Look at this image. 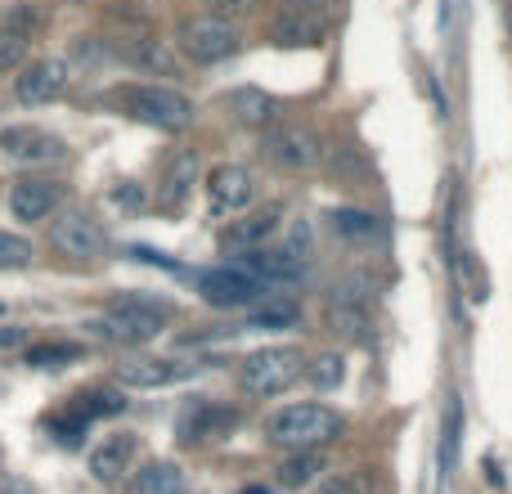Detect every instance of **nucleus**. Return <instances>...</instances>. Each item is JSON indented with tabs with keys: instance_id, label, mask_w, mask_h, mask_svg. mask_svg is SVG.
<instances>
[{
	"instance_id": "9",
	"label": "nucleus",
	"mask_w": 512,
	"mask_h": 494,
	"mask_svg": "<svg viewBox=\"0 0 512 494\" xmlns=\"http://www.w3.org/2000/svg\"><path fill=\"white\" fill-rule=\"evenodd\" d=\"M265 153L288 171H310L319 162V140L306 126H274L270 140H265Z\"/></svg>"
},
{
	"instance_id": "27",
	"label": "nucleus",
	"mask_w": 512,
	"mask_h": 494,
	"mask_svg": "<svg viewBox=\"0 0 512 494\" xmlns=\"http://www.w3.org/2000/svg\"><path fill=\"white\" fill-rule=\"evenodd\" d=\"M81 360V346L77 342H36L27 346V364L32 369H63V364Z\"/></svg>"
},
{
	"instance_id": "16",
	"label": "nucleus",
	"mask_w": 512,
	"mask_h": 494,
	"mask_svg": "<svg viewBox=\"0 0 512 494\" xmlns=\"http://www.w3.org/2000/svg\"><path fill=\"white\" fill-rule=\"evenodd\" d=\"M131 463H135V436L131 432L104 436V441L95 445V454H90V472H95L99 481H117L122 472H131Z\"/></svg>"
},
{
	"instance_id": "5",
	"label": "nucleus",
	"mask_w": 512,
	"mask_h": 494,
	"mask_svg": "<svg viewBox=\"0 0 512 494\" xmlns=\"http://www.w3.org/2000/svg\"><path fill=\"white\" fill-rule=\"evenodd\" d=\"M176 41L194 63H221V59H230V54L239 50V32H234V23H225L221 14L185 18Z\"/></svg>"
},
{
	"instance_id": "35",
	"label": "nucleus",
	"mask_w": 512,
	"mask_h": 494,
	"mask_svg": "<svg viewBox=\"0 0 512 494\" xmlns=\"http://www.w3.org/2000/svg\"><path fill=\"white\" fill-rule=\"evenodd\" d=\"M319 494H360L351 486V481H342V477H333V481H324V486H319Z\"/></svg>"
},
{
	"instance_id": "17",
	"label": "nucleus",
	"mask_w": 512,
	"mask_h": 494,
	"mask_svg": "<svg viewBox=\"0 0 512 494\" xmlns=\"http://www.w3.org/2000/svg\"><path fill=\"white\" fill-rule=\"evenodd\" d=\"M194 176H198V158H194V153H176V158L167 162L162 185H158V207H162V212H176V207L185 203L189 189H194Z\"/></svg>"
},
{
	"instance_id": "18",
	"label": "nucleus",
	"mask_w": 512,
	"mask_h": 494,
	"mask_svg": "<svg viewBox=\"0 0 512 494\" xmlns=\"http://www.w3.org/2000/svg\"><path fill=\"white\" fill-rule=\"evenodd\" d=\"M230 423H234L230 409H216L207 400H189L185 414H180V436L185 441H207V436H216V427H230Z\"/></svg>"
},
{
	"instance_id": "21",
	"label": "nucleus",
	"mask_w": 512,
	"mask_h": 494,
	"mask_svg": "<svg viewBox=\"0 0 512 494\" xmlns=\"http://www.w3.org/2000/svg\"><path fill=\"white\" fill-rule=\"evenodd\" d=\"M122 409H126V400L117 396L113 387H90V391H81V396H72V400H68V414H72V418H81V423H95V418L122 414Z\"/></svg>"
},
{
	"instance_id": "7",
	"label": "nucleus",
	"mask_w": 512,
	"mask_h": 494,
	"mask_svg": "<svg viewBox=\"0 0 512 494\" xmlns=\"http://www.w3.org/2000/svg\"><path fill=\"white\" fill-rule=\"evenodd\" d=\"M50 247L59 256H72V261H95V256L104 252V230H99L90 216L68 212V216H59V221H54Z\"/></svg>"
},
{
	"instance_id": "29",
	"label": "nucleus",
	"mask_w": 512,
	"mask_h": 494,
	"mask_svg": "<svg viewBox=\"0 0 512 494\" xmlns=\"http://www.w3.org/2000/svg\"><path fill=\"white\" fill-rule=\"evenodd\" d=\"M297 315L301 310L292 306V301H265V306H256L252 310V328H288V324H297Z\"/></svg>"
},
{
	"instance_id": "22",
	"label": "nucleus",
	"mask_w": 512,
	"mask_h": 494,
	"mask_svg": "<svg viewBox=\"0 0 512 494\" xmlns=\"http://www.w3.org/2000/svg\"><path fill=\"white\" fill-rule=\"evenodd\" d=\"M328 328H333L342 342H369V306H355V301H333L328 306Z\"/></svg>"
},
{
	"instance_id": "14",
	"label": "nucleus",
	"mask_w": 512,
	"mask_h": 494,
	"mask_svg": "<svg viewBox=\"0 0 512 494\" xmlns=\"http://www.w3.org/2000/svg\"><path fill=\"white\" fill-rule=\"evenodd\" d=\"M185 364L176 360H158V355H140V360H122L117 364V382L126 387H140V391H153V387H167V382L185 378Z\"/></svg>"
},
{
	"instance_id": "10",
	"label": "nucleus",
	"mask_w": 512,
	"mask_h": 494,
	"mask_svg": "<svg viewBox=\"0 0 512 494\" xmlns=\"http://www.w3.org/2000/svg\"><path fill=\"white\" fill-rule=\"evenodd\" d=\"M68 90V68H63L59 59H36L23 68V77H18L14 95L18 104H54V99Z\"/></svg>"
},
{
	"instance_id": "32",
	"label": "nucleus",
	"mask_w": 512,
	"mask_h": 494,
	"mask_svg": "<svg viewBox=\"0 0 512 494\" xmlns=\"http://www.w3.org/2000/svg\"><path fill=\"white\" fill-rule=\"evenodd\" d=\"M27 59V36L23 32H0V72H9V68H18V63Z\"/></svg>"
},
{
	"instance_id": "25",
	"label": "nucleus",
	"mask_w": 512,
	"mask_h": 494,
	"mask_svg": "<svg viewBox=\"0 0 512 494\" xmlns=\"http://www.w3.org/2000/svg\"><path fill=\"white\" fill-rule=\"evenodd\" d=\"M450 265H454V283H459V292H463L468 301H477V306H481V301L490 297V283H486V274L477 270V261H472L468 252H454Z\"/></svg>"
},
{
	"instance_id": "8",
	"label": "nucleus",
	"mask_w": 512,
	"mask_h": 494,
	"mask_svg": "<svg viewBox=\"0 0 512 494\" xmlns=\"http://www.w3.org/2000/svg\"><path fill=\"white\" fill-rule=\"evenodd\" d=\"M0 153H9L18 162H59L68 153V144L59 135L41 131V126H5L0 131Z\"/></svg>"
},
{
	"instance_id": "19",
	"label": "nucleus",
	"mask_w": 512,
	"mask_h": 494,
	"mask_svg": "<svg viewBox=\"0 0 512 494\" xmlns=\"http://www.w3.org/2000/svg\"><path fill=\"white\" fill-rule=\"evenodd\" d=\"M274 41L279 45H319L324 41V18L315 9H292L288 18L274 23Z\"/></svg>"
},
{
	"instance_id": "23",
	"label": "nucleus",
	"mask_w": 512,
	"mask_h": 494,
	"mask_svg": "<svg viewBox=\"0 0 512 494\" xmlns=\"http://www.w3.org/2000/svg\"><path fill=\"white\" fill-rule=\"evenodd\" d=\"M463 445V405L459 396H445V423H441V477H454Z\"/></svg>"
},
{
	"instance_id": "31",
	"label": "nucleus",
	"mask_w": 512,
	"mask_h": 494,
	"mask_svg": "<svg viewBox=\"0 0 512 494\" xmlns=\"http://www.w3.org/2000/svg\"><path fill=\"white\" fill-rule=\"evenodd\" d=\"M328 225H333V234H342V239H369V234L378 230L373 216H364V212H333Z\"/></svg>"
},
{
	"instance_id": "12",
	"label": "nucleus",
	"mask_w": 512,
	"mask_h": 494,
	"mask_svg": "<svg viewBox=\"0 0 512 494\" xmlns=\"http://www.w3.org/2000/svg\"><path fill=\"white\" fill-rule=\"evenodd\" d=\"M279 230V207H261V212L243 216V221H230L221 230V252H256V247H265V239Z\"/></svg>"
},
{
	"instance_id": "36",
	"label": "nucleus",
	"mask_w": 512,
	"mask_h": 494,
	"mask_svg": "<svg viewBox=\"0 0 512 494\" xmlns=\"http://www.w3.org/2000/svg\"><path fill=\"white\" fill-rule=\"evenodd\" d=\"M113 198H117V203H126V207L144 203V198H140V194H135V185H117V189H113Z\"/></svg>"
},
{
	"instance_id": "28",
	"label": "nucleus",
	"mask_w": 512,
	"mask_h": 494,
	"mask_svg": "<svg viewBox=\"0 0 512 494\" xmlns=\"http://www.w3.org/2000/svg\"><path fill=\"white\" fill-rule=\"evenodd\" d=\"M310 378V387H319V391H333V387H342V378H346V364H342V355H333V351H324V355H315V360L301 369Z\"/></svg>"
},
{
	"instance_id": "34",
	"label": "nucleus",
	"mask_w": 512,
	"mask_h": 494,
	"mask_svg": "<svg viewBox=\"0 0 512 494\" xmlns=\"http://www.w3.org/2000/svg\"><path fill=\"white\" fill-rule=\"evenodd\" d=\"M216 14H239V9H252V0H207Z\"/></svg>"
},
{
	"instance_id": "15",
	"label": "nucleus",
	"mask_w": 512,
	"mask_h": 494,
	"mask_svg": "<svg viewBox=\"0 0 512 494\" xmlns=\"http://www.w3.org/2000/svg\"><path fill=\"white\" fill-rule=\"evenodd\" d=\"M243 270H248L252 279H261V283H292V279L306 274V265H301V256L288 252V247H279V252L256 247V252H243Z\"/></svg>"
},
{
	"instance_id": "11",
	"label": "nucleus",
	"mask_w": 512,
	"mask_h": 494,
	"mask_svg": "<svg viewBox=\"0 0 512 494\" xmlns=\"http://www.w3.org/2000/svg\"><path fill=\"white\" fill-rule=\"evenodd\" d=\"M207 198H212V212H243V207L256 198V180L248 167H216L207 176Z\"/></svg>"
},
{
	"instance_id": "6",
	"label": "nucleus",
	"mask_w": 512,
	"mask_h": 494,
	"mask_svg": "<svg viewBox=\"0 0 512 494\" xmlns=\"http://www.w3.org/2000/svg\"><path fill=\"white\" fill-rule=\"evenodd\" d=\"M261 292H265V283L252 279L243 265H221V270L198 274V297L216 310H243V306H252Z\"/></svg>"
},
{
	"instance_id": "20",
	"label": "nucleus",
	"mask_w": 512,
	"mask_h": 494,
	"mask_svg": "<svg viewBox=\"0 0 512 494\" xmlns=\"http://www.w3.org/2000/svg\"><path fill=\"white\" fill-rule=\"evenodd\" d=\"M131 494H185V472H180V463L158 459V463L135 472Z\"/></svg>"
},
{
	"instance_id": "26",
	"label": "nucleus",
	"mask_w": 512,
	"mask_h": 494,
	"mask_svg": "<svg viewBox=\"0 0 512 494\" xmlns=\"http://www.w3.org/2000/svg\"><path fill=\"white\" fill-rule=\"evenodd\" d=\"M230 108H234V117H239V122H248V126H265L274 117V99L261 95V90H234Z\"/></svg>"
},
{
	"instance_id": "24",
	"label": "nucleus",
	"mask_w": 512,
	"mask_h": 494,
	"mask_svg": "<svg viewBox=\"0 0 512 494\" xmlns=\"http://www.w3.org/2000/svg\"><path fill=\"white\" fill-rule=\"evenodd\" d=\"M319 472H324V459H319V450H292L288 459L279 463V486L301 490V486H310Z\"/></svg>"
},
{
	"instance_id": "3",
	"label": "nucleus",
	"mask_w": 512,
	"mask_h": 494,
	"mask_svg": "<svg viewBox=\"0 0 512 494\" xmlns=\"http://www.w3.org/2000/svg\"><path fill=\"white\" fill-rule=\"evenodd\" d=\"M171 306L153 297H113L104 310V319H95V333L108 337V342H149L167 328Z\"/></svg>"
},
{
	"instance_id": "33",
	"label": "nucleus",
	"mask_w": 512,
	"mask_h": 494,
	"mask_svg": "<svg viewBox=\"0 0 512 494\" xmlns=\"http://www.w3.org/2000/svg\"><path fill=\"white\" fill-rule=\"evenodd\" d=\"M27 342V328L23 324H0V351H9V346H23Z\"/></svg>"
},
{
	"instance_id": "37",
	"label": "nucleus",
	"mask_w": 512,
	"mask_h": 494,
	"mask_svg": "<svg viewBox=\"0 0 512 494\" xmlns=\"http://www.w3.org/2000/svg\"><path fill=\"white\" fill-rule=\"evenodd\" d=\"M283 5H292V9H315V5H324V0H283Z\"/></svg>"
},
{
	"instance_id": "2",
	"label": "nucleus",
	"mask_w": 512,
	"mask_h": 494,
	"mask_svg": "<svg viewBox=\"0 0 512 494\" xmlns=\"http://www.w3.org/2000/svg\"><path fill=\"white\" fill-rule=\"evenodd\" d=\"M113 104L126 117L144 126H158V131H185L194 122V99H185L171 86H122L113 95Z\"/></svg>"
},
{
	"instance_id": "1",
	"label": "nucleus",
	"mask_w": 512,
	"mask_h": 494,
	"mask_svg": "<svg viewBox=\"0 0 512 494\" xmlns=\"http://www.w3.org/2000/svg\"><path fill=\"white\" fill-rule=\"evenodd\" d=\"M342 418L324 405H283L265 418V441L279 450H324L342 436Z\"/></svg>"
},
{
	"instance_id": "13",
	"label": "nucleus",
	"mask_w": 512,
	"mask_h": 494,
	"mask_svg": "<svg viewBox=\"0 0 512 494\" xmlns=\"http://www.w3.org/2000/svg\"><path fill=\"white\" fill-rule=\"evenodd\" d=\"M59 198H63L59 180H18V185L9 189V212H14L18 221H41V216H50L54 207H59Z\"/></svg>"
},
{
	"instance_id": "30",
	"label": "nucleus",
	"mask_w": 512,
	"mask_h": 494,
	"mask_svg": "<svg viewBox=\"0 0 512 494\" xmlns=\"http://www.w3.org/2000/svg\"><path fill=\"white\" fill-rule=\"evenodd\" d=\"M23 265H32V243L0 230V270H23Z\"/></svg>"
},
{
	"instance_id": "4",
	"label": "nucleus",
	"mask_w": 512,
	"mask_h": 494,
	"mask_svg": "<svg viewBox=\"0 0 512 494\" xmlns=\"http://www.w3.org/2000/svg\"><path fill=\"white\" fill-rule=\"evenodd\" d=\"M301 351L297 346H265V351H252L239 369V382L243 391L256 400H270V396H283L292 382L301 378Z\"/></svg>"
}]
</instances>
